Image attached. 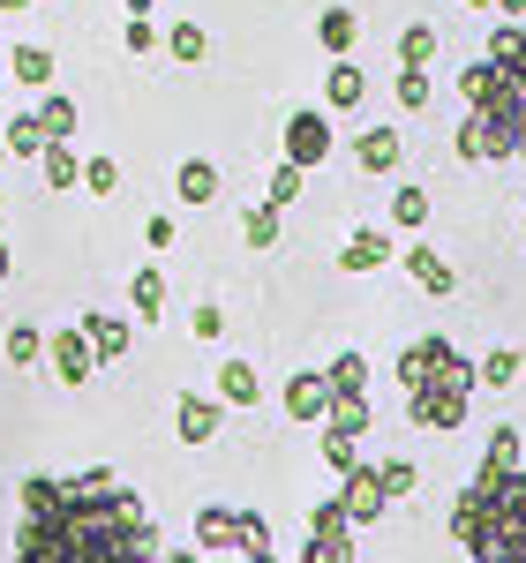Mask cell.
<instances>
[{"label": "cell", "instance_id": "6da1fadb", "mask_svg": "<svg viewBox=\"0 0 526 563\" xmlns=\"http://www.w3.org/2000/svg\"><path fill=\"white\" fill-rule=\"evenodd\" d=\"M158 519L143 511L121 474H31L23 519H15V563H158Z\"/></svg>", "mask_w": 526, "mask_h": 563}, {"label": "cell", "instance_id": "7a4b0ae2", "mask_svg": "<svg viewBox=\"0 0 526 563\" xmlns=\"http://www.w3.org/2000/svg\"><path fill=\"white\" fill-rule=\"evenodd\" d=\"M459 158H526V23H496L489 31V53L459 76Z\"/></svg>", "mask_w": 526, "mask_h": 563}, {"label": "cell", "instance_id": "3957f363", "mask_svg": "<svg viewBox=\"0 0 526 563\" xmlns=\"http://www.w3.org/2000/svg\"><path fill=\"white\" fill-rule=\"evenodd\" d=\"M451 541L474 563H526V466L482 459V474L451 504Z\"/></svg>", "mask_w": 526, "mask_h": 563}, {"label": "cell", "instance_id": "277c9868", "mask_svg": "<svg viewBox=\"0 0 526 563\" xmlns=\"http://www.w3.org/2000/svg\"><path fill=\"white\" fill-rule=\"evenodd\" d=\"M398 390H406V421L414 429H467V406H474V361L451 346V339H414L398 353Z\"/></svg>", "mask_w": 526, "mask_h": 563}, {"label": "cell", "instance_id": "5b68a950", "mask_svg": "<svg viewBox=\"0 0 526 563\" xmlns=\"http://www.w3.org/2000/svg\"><path fill=\"white\" fill-rule=\"evenodd\" d=\"M256 533H271L263 511H241V504H204L196 511V549H249Z\"/></svg>", "mask_w": 526, "mask_h": 563}, {"label": "cell", "instance_id": "8992f818", "mask_svg": "<svg viewBox=\"0 0 526 563\" xmlns=\"http://www.w3.org/2000/svg\"><path fill=\"white\" fill-rule=\"evenodd\" d=\"M302 563H353V519H347V504H316V511H308Z\"/></svg>", "mask_w": 526, "mask_h": 563}, {"label": "cell", "instance_id": "52a82bcc", "mask_svg": "<svg viewBox=\"0 0 526 563\" xmlns=\"http://www.w3.org/2000/svg\"><path fill=\"white\" fill-rule=\"evenodd\" d=\"M331 151H339V129H331V113H324V106H302V113L286 121V158H294V166H324Z\"/></svg>", "mask_w": 526, "mask_h": 563}, {"label": "cell", "instance_id": "ba28073f", "mask_svg": "<svg viewBox=\"0 0 526 563\" xmlns=\"http://www.w3.org/2000/svg\"><path fill=\"white\" fill-rule=\"evenodd\" d=\"M339 504H347L353 526H376L384 511H392V488H384V474H376V466H361V459H353L347 474H339Z\"/></svg>", "mask_w": 526, "mask_h": 563}, {"label": "cell", "instance_id": "9c48e42d", "mask_svg": "<svg viewBox=\"0 0 526 563\" xmlns=\"http://www.w3.org/2000/svg\"><path fill=\"white\" fill-rule=\"evenodd\" d=\"M45 361H53V384H90L98 353H90L84 323H61V331H45Z\"/></svg>", "mask_w": 526, "mask_h": 563}, {"label": "cell", "instance_id": "30bf717a", "mask_svg": "<svg viewBox=\"0 0 526 563\" xmlns=\"http://www.w3.org/2000/svg\"><path fill=\"white\" fill-rule=\"evenodd\" d=\"M384 263H398V233L392 225H353L347 249H339V271L369 278V271H384Z\"/></svg>", "mask_w": 526, "mask_h": 563}, {"label": "cell", "instance_id": "8fae6325", "mask_svg": "<svg viewBox=\"0 0 526 563\" xmlns=\"http://www.w3.org/2000/svg\"><path fill=\"white\" fill-rule=\"evenodd\" d=\"M398 158H406V135H398L392 121L353 135V166H361V174H398Z\"/></svg>", "mask_w": 526, "mask_h": 563}, {"label": "cell", "instance_id": "7c38bea8", "mask_svg": "<svg viewBox=\"0 0 526 563\" xmlns=\"http://www.w3.org/2000/svg\"><path fill=\"white\" fill-rule=\"evenodd\" d=\"M219 421H226V398L180 390V406H174V429H180V443H219Z\"/></svg>", "mask_w": 526, "mask_h": 563}, {"label": "cell", "instance_id": "4fadbf2b", "mask_svg": "<svg viewBox=\"0 0 526 563\" xmlns=\"http://www.w3.org/2000/svg\"><path fill=\"white\" fill-rule=\"evenodd\" d=\"M278 406H286V421H324V413H331V384H324V368H302V376H286Z\"/></svg>", "mask_w": 526, "mask_h": 563}, {"label": "cell", "instance_id": "5bb4252c", "mask_svg": "<svg viewBox=\"0 0 526 563\" xmlns=\"http://www.w3.org/2000/svg\"><path fill=\"white\" fill-rule=\"evenodd\" d=\"M398 263H406V278H414L421 294H437V301H443V294H459V271H451V263H443L429 241H414V249H406Z\"/></svg>", "mask_w": 526, "mask_h": 563}, {"label": "cell", "instance_id": "9a60e30c", "mask_svg": "<svg viewBox=\"0 0 526 563\" xmlns=\"http://www.w3.org/2000/svg\"><path fill=\"white\" fill-rule=\"evenodd\" d=\"M361 98H369V76H361L353 60H331V76H324V113H361Z\"/></svg>", "mask_w": 526, "mask_h": 563}, {"label": "cell", "instance_id": "2e32d148", "mask_svg": "<svg viewBox=\"0 0 526 563\" xmlns=\"http://www.w3.org/2000/svg\"><path fill=\"white\" fill-rule=\"evenodd\" d=\"M129 308H135V323H158V316H166V271H158V263H135Z\"/></svg>", "mask_w": 526, "mask_h": 563}, {"label": "cell", "instance_id": "e0dca14e", "mask_svg": "<svg viewBox=\"0 0 526 563\" xmlns=\"http://www.w3.org/2000/svg\"><path fill=\"white\" fill-rule=\"evenodd\" d=\"M353 38H361V15H353V8H324V15H316V45H324L331 60H353Z\"/></svg>", "mask_w": 526, "mask_h": 563}, {"label": "cell", "instance_id": "ac0fdd59", "mask_svg": "<svg viewBox=\"0 0 526 563\" xmlns=\"http://www.w3.org/2000/svg\"><path fill=\"white\" fill-rule=\"evenodd\" d=\"M174 196H180V203H196V211H204V203H219V166H211V158H180Z\"/></svg>", "mask_w": 526, "mask_h": 563}, {"label": "cell", "instance_id": "d6986e66", "mask_svg": "<svg viewBox=\"0 0 526 563\" xmlns=\"http://www.w3.org/2000/svg\"><path fill=\"white\" fill-rule=\"evenodd\" d=\"M39 174H45V188H53V196H68V188L84 180V158H76V143H45V151H39Z\"/></svg>", "mask_w": 526, "mask_h": 563}, {"label": "cell", "instance_id": "ffe728a7", "mask_svg": "<svg viewBox=\"0 0 526 563\" xmlns=\"http://www.w3.org/2000/svg\"><path fill=\"white\" fill-rule=\"evenodd\" d=\"M324 384H331V398H369V353H339L331 368H324Z\"/></svg>", "mask_w": 526, "mask_h": 563}, {"label": "cell", "instance_id": "44dd1931", "mask_svg": "<svg viewBox=\"0 0 526 563\" xmlns=\"http://www.w3.org/2000/svg\"><path fill=\"white\" fill-rule=\"evenodd\" d=\"M31 113H39V129L53 135V143H76V98H68V90H45Z\"/></svg>", "mask_w": 526, "mask_h": 563}, {"label": "cell", "instance_id": "7402d4cb", "mask_svg": "<svg viewBox=\"0 0 526 563\" xmlns=\"http://www.w3.org/2000/svg\"><path fill=\"white\" fill-rule=\"evenodd\" d=\"M84 339H90V353H98V361H121L135 331L121 323V316H84Z\"/></svg>", "mask_w": 526, "mask_h": 563}, {"label": "cell", "instance_id": "603a6c76", "mask_svg": "<svg viewBox=\"0 0 526 563\" xmlns=\"http://www.w3.org/2000/svg\"><path fill=\"white\" fill-rule=\"evenodd\" d=\"M519 368H526L519 346H496L489 361H474V384H482V390H512V384H519Z\"/></svg>", "mask_w": 526, "mask_h": 563}, {"label": "cell", "instance_id": "cb8c5ba5", "mask_svg": "<svg viewBox=\"0 0 526 563\" xmlns=\"http://www.w3.org/2000/svg\"><path fill=\"white\" fill-rule=\"evenodd\" d=\"M219 398H226V406H256V398H263V376L249 368V361H226V368H219Z\"/></svg>", "mask_w": 526, "mask_h": 563}, {"label": "cell", "instance_id": "d4e9b609", "mask_svg": "<svg viewBox=\"0 0 526 563\" xmlns=\"http://www.w3.org/2000/svg\"><path fill=\"white\" fill-rule=\"evenodd\" d=\"M0 143H8V158H39V151L53 143V135L39 129V113H15V121L0 129Z\"/></svg>", "mask_w": 526, "mask_h": 563}, {"label": "cell", "instance_id": "484cf974", "mask_svg": "<svg viewBox=\"0 0 526 563\" xmlns=\"http://www.w3.org/2000/svg\"><path fill=\"white\" fill-rule=\"evenodd\" d=\"M241 241H249V249H278V203H271V196L241 211Z\"/></svg>", "mask_w": 526, "mask_h": 563}, {"label": "cell", "instance_id": "4316f807", "mask_svg": "<svg viewBox=\"0 0 526 563\" xmlns=\"http://www.w3.org/2000/svg\"><path fill=\"white\" fill-rule=\"evenodd\" d=\"M8 68H15V84H31V90L53 84V53H45V45H15V53H8Z\"/></svg>", "mask_w": 526, "mask_h": 563}, {"label": "cell", "instance_id": "83f0119b", "mask_svg": "<svg viewBox=\"0 0 526 563\" xmlns=\"http://www.w3.org/2000/svg\"><path fill=\"white\" fill-rule=\"evenodd\" d=\"M429 60H437V31L429 23H406L398 31V68H429Z\"/></svg>", "mask_w": 526, "mask_h": 563}, {"label": "cell", "instance_id": "f1b7e54d", "mask_svg": "<svg viewBox=\"0 0 526 563\" xmlns=\"http://www.w3.org/2000/svg\"><path fill=\"white\" fill-rule=\"evenodd\" d=\"M302 188H308V166H294V158H278V166H271V188H263V196H271V203L286 211V203H302Z\"/></svg>", "mask_w": 526, "mask_h": 563}, {"label": "cell", "instance_id": "f546056e", "mask_svg": "<svg viewBox=\"0 0 526 563\" xmlns=\"http://www.w3.org/2000/svg\"><path fill=\"white\" fill-rule=\"evenodd\" d=\"M392 225L398 233H421V225H429V188H398L392 196Z\"/></svg>", "mask_w": 526, "mask_h": 563}, {"label": "cell", "instance_id": "4dcf8cb0", "mask_svg": "<svg viewBox=\"0 0 526 563\" xmlns=\"http://www.w3.org/2000/svg\"><path fill=\"white\" fill-rule=\"evenodd\" d=\"M8 361H15V368L45 361V331H39V323H8Z\"/></svg>", "mask_w": 526, "mask_h": 563}, {"label": "cell", "instance_id": "1f68e13d", "mask_svg": "<svg viewBox=\"0 0 526 563\" xmlns=\"http://www.w3.org/2000/svg\"><path fill=\"white\" fill-rule=\"evenodd\" d=\"M398 106H406V113H421V106H429V98H437V84H429V68H398Z\"/></svg>", "mask_w": 526, "mask_h": 563}, {"label": "cell", "instance_id": "d6a6232c", "mask_svg": "<svg viewBox=\"0 0 526 563\" xmlns=\"http://www.w3.org/2000/svg\"><path fill=\"white\" fill-rule=\"evenodd\" d=\"M166 53H174V60H204V53H211L204 23H174V31H166Z\"/></svg>", "mask_w": 526, "mask_h": 563}, {"label": "cell", "instance_id": "836d02e7", "mask_svg": "<svg viewBox=\"0 0 526 563\" xmlns=\"http://www.w3.org/2000/svg\"><path fill=\"white\" fill-rule=\"evenodd\" d=\"M84 188L90 196H113V188H121V166H113V158H84Z\"/></svg>", "mask_w": 526, "mask_h": 563}, {"label": "cell", "instance_id": "e575fe53", "mask_svg": "<svg viewBox=\"0 0 526 563\" xmlns=\"http://www.w3.org/2000/svg\"><path fill=\"white\" fill-rule=\"evenodd\" d=\"M121 45H129V53H158V23H151V15H129V23H121Z\"/></svg>", "mask_w": 526, "mask_h": 563}, {"label": "cell", "instance_id": "d590c367", "mask_svg": "<svg viewBox=\"0 0 526 563\" xmlns=\"http://www.w3.org/2000/svg\"><path fill=\"white\" fill-rule=\"evenodd\" d=\"M376 474H384V488H392V504H398V496H414V481H421V474H414V459H384Z\"/></svg>", "mask_w": 526, "mask_h": 563}, {"label": "cell", "instance_id": "8d00e7d4", "mask_svg": "<svg viewBox=\"0 0 526 563\" xmlns=\"http://www.w3.org/2000/svg\"><path fill=\"white\" fill-rule=\"evenodd\" d=\"M489 459H496V466H519V429H512V421L489 429Z\"/></svg>", "mask_w": 526, "mask_h": 563}, {"label": "cell", "instance_id": "74e56055", "mask_svg": "<svg viewBox=\"0 0 526 563\" xmlns=\"http://www.w3.org/2000/svg\"><path fill=\"white\" fill-rule=\"evenodd\" d=\"M174 233H180V225H174L166 211H151V218H143V241H151V256H166V249H174Z\"/></svg>", "mask_w": 526, "mask_h": 563}, {"label": "cell", "instance_id": "f35d334b", "mask_svg": "<svg viewBox=\"0 0 526 563\" xmlns=\"http://www.w3.org/2000/svg\"><path fill=\"white\" fill-rule=\"evenodd\" d=\"M188 331H196V339H219V331H226V308H219V301H196Z\"/></svg>", "mask_w": 526, "mask_h": 563}, {"label": "cell", "instance_id": "ab89813d", "mask_svg": "<svg viewBox=\"0 0 526 563\" xmlns=\"http://www.w3.org/2000/svg\"><path fill=\"white\" fill-rule=\"evenodd\" d=\"M241 556H249V563H278V549H271V533H256V541H249Z\"/></svg>", "mask_w": 526, "mask_h": 563}, {"label": "cell", "instance_id": "60d3db41", "mask_svg": "<svg viewBox=\"0 0 526 563\" xmlns=\"http://www.w3.org/2000/svg\"><path fill=\"white\" fill-rule=\"evenodd\" d=\"M158 563H204V549H166Z\"/></svg>", "mask_w": 526, "mask_h": 563}, {"label": "cell", "instance_id": "b9f144b4", "mask_svg": "<svg viewBox=\"0 0 526 563\" xmlns=\"http://www.w3.org/2000/svg\"><path fill=\"white\" fill-rule=\"evenodd\" d=\"M121 8H129V15H158V0H121Z\"/></svg>", "mask_w": 526, "mask_h": 563}, {"label": "cell", "instance_id": "7bdbcfd3", "mask_svg": "<svg viewBox=\"0 0 526 563\" xmlns=\"http://www.w3.org/2000/svg\"><path fill=\"white\" fill-rule=\"evenodd\" d=\"M8 271H15V256H8V241H0V286H8Z\"/></svg>", "mask_w": 526, "mask_h": 563}, {"label": "cell", "instance_id": "ee69618b", "mask_svg": "<svg viewBox=\"0 0 526 563\" xmlns=\"http://www.w3.org/2000/svg\"><path fill=\"white\" fill-rule=\"evenodd\" d=\"M23 8H31V0H0V15H23Z\"/></svg>", "mask_w": 526, "mask_h": 563}, {"label": "cell", "instance_id": "f6af8a7d", "mask_svg": "<svg viewBox=\"0 0 526 563\" xmlns=\"http://www.w3.org/2000/svg\"><path fill=\"white\" fill-rule=\"evenodd\" d=\"M496 8H504V15H526V0H496Z\"/></svg>", "mask_w": 526, "mask_h": 563}, {"label": "cell", "instance_id": "bcb514c9", "mask_svg": "<svg viewBox=\"0 0 526 563\" xmlns=\"http://www.w3.org/2000/svg\"><path fill=\"white\" fill-rule=\"evenodd\" d=\"M0 174H8V143H0Z\"/></svg>", "mask_w": 526, "mask_h": 563}, {"label": "cell", "instance_id": "7dc6e473", "mask_svg": "<svg viewBox=\"0 0 526 563\" xmlns=\"http://www.w3.org/2000/svg\"><path fill=\"white\" fill-rule=\"evenodd\" d=\"M474 8H496V0H474Z\"/></svg>", "mask_w": 526, "mask_h": 563}, {"label": "cell", "instance_id": "c3c4849f", "mask_svg": "<svg viewBox=\"0 0 526 563\" xmlns=\"http://www.w3.org/2000/svg\"><path fill=\"white\" fill-rule=\"evenodd\" d=\"M519 233H526V211H519Z\"/></svg>", "mask_w": 526, "mask_h": 563}, {"label": "cell", "instance_id": "681fc988", "mask_svg": "<svg viewBox=\"0 0 526 563\" xmlns=\"http://www.w3.org/2000/svg\"><path fill=\"white\" fill-rule=\"evenodd\" d=\"M0 53H8V45H0Z\"/></svg>", "mask_w": 526, "mask_h": 563}]
</instances>
